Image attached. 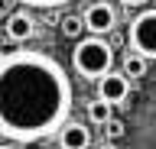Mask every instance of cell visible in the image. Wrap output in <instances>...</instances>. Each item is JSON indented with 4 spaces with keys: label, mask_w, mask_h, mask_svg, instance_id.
I'll return each mask as SVG.
<instances>
[{
    "label": "cell",
    "mask_w": 156,
    "mask_h": 149,
    "mask_svg": "<svg viewBox=\"0 0 156 149\" xmlns=\"http://www.w3.org/2000/svg\"><path fill=\"white\" fill-rule=\"evenodd\" d=\"M75 88L49 52L16 49L0 55V136L39 143L68 123Z\"/></svg>",
    "instance_id": "obj_1"
},
{
    "label": "cell",
    "mask_w": 156,
    "mask_h": 149,
    "mask_svg": "<svg viewBox=\"0 0 156 149\" xmlns=\"http://www.w3.org/2000/svg\"><path fill=\"white\" fill-rule=\"evenodd\" d=\"M72 65L81 78L101 81L104 75H111V65H114V49L107 46L101 36H88V39H78L75 49H72Z\"/></svg>",
    "instance_id": "obj_2"
},
{
    "label": "cell",
    "mask_w": 156,
    "mask_h": 149,
    "mask_svg": "<svg viewBox=\"0 0 156 149\" xmlns=\"http://www.w3.org/2000/svg\"><path fill=\"white\" fill-rule=\"evenodd\" d=\"M130 46L143 59H156V10H143L130 20Z\"/></svg>",
    "instance_id": "obj_3"
},
{
    "label": "cell",
    "mask_w": 156,
    "mask_h": 149,
    "mask_svg": "<svg viewBox=\"0 0 156 149\" xmlns=\"http://www.w3.org/2000/svg\"><path fill=\"white\" fill-rule=\"evenodd\" d=\"M85 26L91 36H107V32L117 26V13L111 3H91L85 10Z\"/></svg>",
    "instance_id": "obj_4"
},
{
    "label": "cell",
    "mask_w": 156,
    "mask_h": 149,
    "mask_svg": "<svg viewBox=\"0 0 156 149\" xmlns=\"http://www.w3.org/2000/svg\"><path fill=\"white\" fill-rule=\"evenodd\" d=\"M127 94H130V78H127L124 71L120 75L111 71V75H104V78L98 81V97L104 100V104H120V100H127Z\"/></svg>",
    "instance_id": "obj_5"
},
{
    "label": "cell",
    "mask_w": 156,
    "mask_h": 149,
    "mask_svg": "<svg viewBox=\"0 0 156 149\" xmlns=\"http://www.w3.org/2000/svg\"><path fill=\"white\" fill-rule=\"evenodd\" d=\"M58 146L62 149H91V130L85 123L68 120L65 127L58 130Z\"/></svg>",
    "instance_id": "obj_6"
},
{
    "label": "cell",
    "mask_w": 156,
    "mask_h": 149,
    "mask_svg": "<svg viewBox=\"0 0 156 149\" xmlns=\"http://www.w3.org/2000/svg\"><path fill=\"white\" fill-rule=\"evenodd\" d=\"M7 36L13 42H26L29 36H33V20H29V13H13V16H10L7 20Z\"/></svg>",
    "instance_id": "obj_7"
},
{
    "label": "cell",
    "mask_w": 156,
    "mask_h": 149,
    "mask_svg": "<svg viewBox=\"0 0 156 149\" xmlns=\"http://www.w3.org/2000/svg\"><path fill=\"white\" fill-rule=\"evenodd\" d=\"M124 75H127V78H143V75H146V59L140 55V52L124 55Z\"/></svg>",
    "instance_id": "obj_8"
},
{
    "label": "cell",
    "mask_w": 156,
    "mask_h": 149,
    "mask_svg": "<svg viewBox=\"0 0 156 149\" xmlns=\"http://www.w3.org/2000/svg\"><path fill=\"white\" fill-rule=\"evenodd\" d=\"M88 120H91V123H98V127H104L107 120H111V104H104L101 97L91 100V104H88Z\"/></svg>",
    "instance_id": "obj_9"
},
{
    "label": "cell",
    "mask_w": 156,
    "mask_h": 149,
    "mask_svg": "<svg viewBox=\"0 0 156 149\" xmlns=\"http://www.w3.org/2000/svg\"><path fill=\"white\" fill-rule=\"evenodd\" d=\"M85 29H88L85 16H75V13H65V16H62V36H72V39H75V36H81Z\"/></svg>",
    "instance_id": "obj_10"
},
{
    "label": "cell",
    "mask_w": 156,
    "mask_h": 149,
    "mask_svg": "<svg viewBox=\"0 0 156 149\" xmlns=\"http://www.w3.org/2000/svg\"><path fill=\"white\" fill-rule=\"evenodd\" d=\"M23 7H36V10H55V7H65V3H75V0H16Z\"/></svg>",
    "instance_id": "obj_11"
},
{
    "label": "cell",
    "mask_w": 156,
    "mask_h": 149,
    "mask_svg": "<svg viewBox=\"0 0 156 149\" xmlns=\"http://www.w3.org/2000/svg\"><path fill=\"white\" fill-rule=\"evenodd\" d=\"M104 136H107V139H120V136H124V123L111 117V120L104 123Z\"/></svg>",
    "instance_id": "obj_12"
},
{
    "label": "cell",
    "mask_w": 156,
    "mask_h": 149,
    "mask_svg": "<svg viewBox=\"0 0 156 149\" xmlns=\"http://www.w3.org/2000/svg\"><path fill=\"white\" fill-rule=\"evenodd\" d=\"M127 7H146V3H150V0H124Z\"/></svg>",
    "instance_id": "obj_13"
},
{
    "label": "cell",
    "mask_w": 156,
    "mask_h": 149,
    "mask_svg": "<svg viewBox=\"0 0 156 149\" xmlns=\"http://www.w3.org/2000/svg\"><path fill=\"white\" fill-rule=\"evenodd\" d=\"M0 149H13V146H0Z\"/></svg>",
    "instance_id": "obj_14"
},
{
    "label": "cell",
    "mask_w": 156,
    "mask_h": 149,
    "mask_svg": "<svg viewBox=\"0 0 156 149\" xmlns=\"http://www.w3.org/2000/svg\"><path fill=\"white\" fill-rule=\"evenodd\" d=\"M153 10H156V0H153Z\"/></svg>",
    "instance_id": "obj_15"
}]
</instances>
